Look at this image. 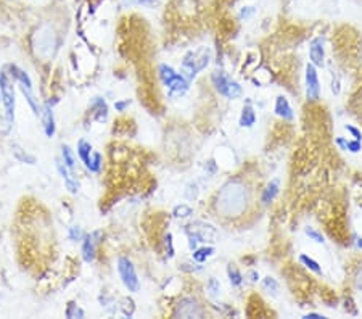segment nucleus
<instances>
[{
    "instance_id": "1",
    "label": "nucleus",
    "mask_w": 362,
    "mask_h": 319,
    "mask_svg": "<svg viewBox=\"0 0 362 319\" xmlns=\"http://www.w3.org/2000/svg\"><path fill=\"white\" fill-rule=\"evenodd\" d=\"M248 189L240 182L238 179L227 182L222 190L218 194V213L221 216L226 218H235L246 213V207H248Z\"/></svg>"
},
{
    "instance_id": "2",
    "label": "nucleus",
    "mask_w": 362,
    "mask_h": 319,
    "mask_svg": "<svg viewBox=\"0 0 362 319\" xmlns=\"http://www.w3.org/2000/svg\"><path fill=\"white\" fill-rule=\"evenodd\" d=\"M118 273H119L122 284H124V287L129 292H138V289H140V282H138L134 263L127 257H121L118 260Z\"/></svg>"
},
{
    "instance_id": "3",
    "label": "nucleus",
    "mask_w": 362,
    "mask_h": 319,
    "mask_svg": "<svg viewBox=\"0 0 362 319\" xmlns=\"http://www.w3.org/2000/svg\"><path fill=\"white\" fill-rule=\"evenodd\" d=\"M209 56L204 55L203 52H188L182 60V73L187 79H193L198 71L204 70L208 67Z\"/></svg>"
},
{
    "instance_id": "4",
    "label": "nucleus",
    "mask_w": 362,
    "mask_h": 319,
    "mask_svg": "<svg viewBox=\"0 0 362 319\" xmlns=\"http://www.w3.org/2000/svg\"><path fill=\"white\" fill-rule=\"evenodd\" d=\"M304 87H306V99L311 103H316L320 99V81L317 68L311 61L304 70Z\"/></svg>"
},
{
    "instance_id": "5",
    "label": "nucleus",
    "mask_w": 362,
    "mask_h": 319,
    "mask_svg": "<svg viewBox=\"0 0 362 319\" xmlns=\"http://www.w3.org/2000/svg\"><path fill=\"white\" fill-rule=\"evenodd\" d=\"M0 97H2V102L5 106L7 118L12 121L15 118V89L5 71L0 73Z\"/></svg>"
},
{
    "instance_id": "6",
    "label": "nucleus",
    "mask_w": 362,
    "mask_h": 319,
    "mask_svg": "<svg viewBox=\"0 0 362 319\" xmlns=\"http://www.w3.org/2000/svg\"><path fill=\"white\" fill-rule=\"evenodd\" d=\"M203 306L198 303V300L193 297H184L179 300L172 316L174 317H201L203 316Z\"/></svg>"
},
{
    "instance_id": "7",
    "label": "nucleus",
    "mask_w": 362,
    "mask_h": 319,
    "mask_svg": "<svg viewBox=\"0 0 362 319\" xmlns=\"http://www.w3.org/2000/svg\"><path fill=\"white\" fill-rule=\"evenodd\" d=\"M309 61L316 68H322L325 63V40L322 36H317L309 44Z\"/></svg>"
},
{
    "instance_id": "8",
    "label": "nucleus",
    "mask_w": 362,
    "mask_h": 319,
    "mask_svg": "<svg viewBox=\"0 0 362 319\" xmlns=\"http://www.w3.org/2000/svg\"><path fill=\"white\" fill-rule=\"evenodd\" d=\"M98 237H102V232H94L84 237V242H82V258H84V261H87V263L95 260Z\"/></svg>"
},
{
    "instance_id": "9",
    "label": "nucleus",
    "mask_w": 362,
    "mask_h": 319,
    "mask_svg": "<svg viewBox=\"0 0 362 319\" xmlns=\"http://www.w3.org/2000/svg\"><path fill=\"white\" fill-rule=\"evenodd\" d=\"M274 111H275L277 116L280 119H283V121H293L295 119L293 108H292V105H290L288 99H286L285 95H278L275 99Z\"/></svg>"
},
{
    "instance_id": "10",
    "label": "nucleus",
    "mask_w": 362,
    "mask_h": 319,
    "mask_svg": "<svg viewBox=\"0 0 362 319\" xmlns=\"http://www.w3.org/2000/svg\"><path fill=\"white\" fill-rule=\"evenodd\" d=\"M230 81H232V79H230L227 73L222 71V70H216V71L211 75V83H212V86H214L216 92H218L219 95H222V97H227Z\"/></svg>"
},
{
    "instance_id": "11",
    "label": "nucleus",
    "mask_w": 362,
    "mask_h": 319,
    "mask_svg": "<svg viewBox=\"0 0 362 319\" xmlns=\"http://www.w3.org/2000/svg\"><path fill=\"white\" fill-rule=\"evenodd\" d=\"M278 192H280V181H278V179H272L261 194V203L262 205H270V203L275 200Z\"/></svg>"
},
{
    "instance_id": "12",
    "label": "nucleus",
    "mask_w": 362,
    "mask_h": 319,
    "mask_svg": "<svg viewBox=\"0 0 362 319\" xmlns=\"http://www.w3.org/2000/svg\"><path fill=\"white\" fill-rule=\"evenodd\" d=\"M166 87L169 89L171 95H184L188 91V81H187V78L184 75L177 73L176 78L172 79Z\"/></svg>"
},
{
    "instance_id": "13",
    "label": "nucleus",
    "mask_w": 362,
    "mask_h": 319,
    "mask_svg": "<svg viewBox=\"0 0 362 319\" xmlns=\"http://www.w3.org/2000/svg\"><path fill=\"white\" fill-rule=\"evenodd\" d=\"M256 111L251 106L250 102H246V105L242 108V114H240V126L242 127H253L256 124Z\"/></svg>"
},
{
    "instance_id": "14",
    "label": "nucleus",
    "mask_w": 362,
    "mask_h": 319,
    "mask_svg": "<svg viewBox=\"0 0 362 319\" xmlns=\"http://www.w3.org/2000/svg\"><path fill=\"white\" fill-rule=\"evenodd\" d=\"M42 122H44V131L47 137H52L55 134V118L50 110V106H44L42 108Z\"/></svg>"
},
{
    "instance_id": "15",
    "label": "nucleus",
    "mask_w": 362,
    "mask_h": 319,
    "mask_svg": "<svg viewBox=\"0 0 362 319\" xmlns=\"http://www.w3.org/2000/svg\"><path fill=\"white\" fill-rule=\"evenodd\" d=\"M214 251L216 248L214 247H211V245H206V247H196L192 253V260L195 261V263H198V265H203V263H206V260L211 258L212 255H214Z\"/></svg>"
},
{
    "instance_id": "16",
    "label": "nucleus",
    "mask_w": 362,
    "mask_h": 319,
    "mask_svg": "<svg viewBox=\"0 0 362 319\" xmlns=\"http://www.w3.org/2000/svg\"><path fill=\"white\" fill-rule=\"evenodd\" d=\"M298 260H300V263L306 269H309L311 273H314L317 276H322V268H320V265L317 263L314 258H311L309 255H306V253H301Z\"/></svg>"
},
{
    "instance_id": "17",
    "label": "nucleus",
    "mask_w": 362,
    "mask_h": 319,
    "mask_svg": "<svg viewBox=\"0 0 362 319\" xmlns=\"http://www.w3.org/2000/svg\"><path fill=\"white\" fill-rule=\"evenodd\" d=\"M176 75H177L176 70L172 67H169V65H160V67H158V76H160L161 83L164 86H168L171 81L176 78Z\"/></svg>"
},
{
    "instance_id": "18",
    "label": "nucleus",
    "mask_w": 362,
    "mask_h": 319,
    "mask_svg": "<svg viewBox=\"0 0 362 319\" xmlns=\"http://www.w3.org/2000/svg\"><path fill=\"white\" fill-rule=\"evenodd\" d=\"M227 276H229V282H230L232 287H240V285L243 284V276L234 265L227 266Z\"/></svg>"
},
{
    "instance_id": "19",
    "label": "nucleus",
    "mask_w": 362,
    "mask_h": 319,
    "mask_svg": "<svg viewBox=\"0 0 362 319\" xmlns=\"http://www.w3.org/2000/svg\"><path fill=\"white\" fill-rule=\"evenodd\" d=\"M10 71H12V76H13L15 79H18L24 87L29 89V91H31L32 83H31V78L26 75V73H24L23 70H20L18 67H15V65H12V67H10Z\"/></svg>"
},
{
    "instance_id": "20",
    "label": "nucleus",
    "mask_w": 362,
    "mask_h": 319,
    "mask_svg": "<svg viewBox=\"0 0 362 319\" xmlns=\"http://www.w3.org/2000/svg\"><path fill=\"white\" fill-rule=\"evenodd\" d=\"M78 153H79V158L82 160V163L87 165L90 155H92V145H90L89 142H86L84 139H81L79 144H78Z\"/></svg>"
},
{
    "instance_id": "21",
    "label": "nucleus",
    "mask_w": 362,
    "mask_h": 319,
    "mask_svg": "<svg viewBox=\"0 0 362 319\" xmlns=\"http://www.w3.org/2000/svg\"><path fill=\"white\" fill-rule=\"evenodd\" d=\"M56 166H58V171H60V174L63 176V179H64V182H66V187H68V189H69V192H73V194H76L78 192V182L76 181H74V179L69 176V173H68V171H66V168H64L63 166V163H60L58 161V165H56Z\"/></svg>"
},
{
    "instance_id": "22",
    "label": "nucleus",
    "mask_w": 362,
    "mask_h": 319,
    "mask_svg": "<svg viewBox=\"0 0 362 319\" xmlns=\"http://www.w3.org/2000/svg\"><path fill=\"white\" fill-rule=\"evenodd\" d=\"M102 163H103L102 155L98 153V152H94L92 155H90L89 163H87L86 166H87L89 171H92V173H98V171L102 169Z\"/></svg>"
},
{
    "instance_id": "23",
    "label": "nucleus",
    "mask_w": 362,
    "mask_h": 319,
    "mask_svg": "<svg viewBox=\"0 0 362 319\" xmlns=\"http://www.w3.org/2000/svg\"><path fill=\"white\" fill-rule=\"evenodd\" d=\"M13 149V155L16 158H18L20 161H24V163H31V165H34L36 163V157H32V155H29V153H26L20 145H13L12 147Z\"/></svg>"
},
{
    "instance_id": "24",
    "label": "nucleus",
    "mask_w": 362,
    "mask_h": 319,
    "mask_svg": "<svg viewBox=\"0 0 362 319\" xmlns=\"http://www.w3.org/2000/svg\"><path fill=\"white\" fill-rule=\"evenodd\" d=\"M94 108H97V119L98 121H102L106 118V111H108V108H106V103L103 99H100V97H97L95 102H94Z\"/></svg>"
},
{
    "instance_id": "25",
    "label": "nucleus",
    "mask_w": 362,
    "mask_h": 319,
    "mask_svg": "<svg viewBox=\"0 0 362 319\" xmlns=\"http://www.w3.org/2000/svg\"><path fill=\"white\" fill-rule=\"evenodd\" d=\"M262 289L267 290L269 293H272V295H277L278 284H277V281L274 279V277L267 276V277H264V279H262Z\"/></svg>"
},
{
    "instance_id": "26",
    "label": "nucleus",
    "mask_w": 362,
    "mask_h": 319,
    "mask_svg": "<svg viewBox=\"0 0 362 319\" xmlns=\"http://www.w3.org/2000/svg\"><path fill=\"white\" fill-rule=\"evenodd\" d=\"M61 155H63V160H64V165H66L69 169H74V165H76V161H74V155L71 152V149L68 145H63L61 147Z\"/></svg>"
},
{
    "instance_id": "27",
    "label": "nucleus",
    "mask_w": 362,
    "mask_h": 319,
    "mask_svg": "<svg viewBox=\"0 0 362 319\" xmlns=\"http://www.w3.org/2000/svg\"><path fill=\"white\" fill-rule=\"evenodd\" d=\"M304 232L309 237V240H314L316 243H325V237L322 235V232L317 231L314 227H306L304 229Z\"/></svg>"
},
{
    "instance_id": "28",
    "label": "nucleus",
    "mask_w": 362,
    "mask_h": 319,
    "mask_svg": "<svg viewBox=\"0 0 362 319\" xmlns=\"http://www.w3.org/2000/svg\"><path fill=\"white\" fill-rule=\"evenodd\" d=\"M64 314H66V317H84L86 316V313L84 311H82V309L76 305V303H74V301H69V303H68V308H66V313H64Z\"/></svg>"
},
{
    "instance_id": "29",
    "label": "nucleus",
    "mask_w": 362,
    "mask_h": 319,
    "mask_svg": "<svg viewBox=\"0 0 362 319\" xmlns=\"http://www.w3.org/2000/svg\"><path fill=\"white\" fill-rule=\"evenodd\" d=\"M134 309H135V306H134V300L132 298H124V300H122V305H121L122 314L130 317L134 314Z\"/></svg>"
},
{
    "instance_id": "30",
    "label": "nucleus",
    "mask_w": 362,
    "mask_h": 319,
    "mask_svg": "<svg viewBox=\"0 0 362 319\" xmlns=\"http://www.w3.org/2000/svg\"><path fill=\"white\" fill-rule=\"evenodd\" d=\"M172 215H174V218H188L192 215V208L188 207V205H177L174 208V211H172Z\"/></svg>"
},
{
    "instance_id": "31",
    "label": "nucleus",
    "mask_w": 362,
    "mask_h": 319,
    "mask_svg": "<svg viewBox=\"0 0 362 319\" xmlns=\"http://www.w3.org/2000/svg\"><path fill=\"white\" fill-rule=\"evenodd\" d=\"M21 92L24 94V97H26V100L29 102V105H31V108L32 110H34V113L36 114H40V113H42V111H40V106L34 102V99H32V95L29 94V89H26V87H24V86H21Z\"/></svg>"
},
{
    "instance_id": "32",
    "label": "nucleus",
    "mask_w": 362,
    "mask_h": 319,
    "mask_svg": "<svg viewBox=\"0 0 362 319\" xmlns=\"http://www.w3.org/2000/svg\"><path fill=\"white\" fill-rule=\"evenodd\" d=\"M164 248H166L168 258L174 257V245H172V234L171 232H168L166 235H164Z\"/></svg>"
},
{
    "instance_id": "33",
    "label": "nucleus",
    "mask_w": 362,
    "mask_h": 319,
    "mask_svg": "<svg viewBox=\"0 0 362 319\" xmlns=\"http://www.w3.org/2000/svg\"><path fill=\"white\" fill-rule=\"evenodd\" d=\"M346 150L351 152V153H359V152L362 150V141H356V139H352V141H348Z\"/></svg>"
},
{
    "instance_id": "34",
    "label": "nucleus",
    "mask_w": 362,
    "mask_h": 319,
    "mask_svg": "<svg viewBox=\"0 0 362 319\" xmlns=\"http://www.w3.org/2000/svg\"><path fill=\"white\" fill-rule=\"evenodd\" d=\"M253 15H254V7H243L238 16H240V20H248Z\"/></svg>"
},
{
    "instance_id": "35",
    "label": "nucleus",
    "mask_w": 362,
    "mask_h": 319,
    "mask_svg": "<svg viewBox=\"0 0 362 319\" xmlns=\"http://www.w3.org/2000/svg\"><path fill=\"white\" fill-rule=\"evenodd\" d=\"M344 129H346L348 131V133L352 136V137H354L356 139V141H362V133H360V131L356 127V126H351V124H346V126H344Z\"/></svg>"
},
{
    "instance_id": "36",
    "label": "nucleus",
    "mask_w": 362,
    "mask_h": 319,
    "mask_svg": "<svg viewBox=\"0 0 362 319\" xmlns=\"http://www.w3.org/2000/svg\"><path fill=\"white\" fill-rule=\"evenodd\" d=\"M208 289H209V292H212V293H218V292L221 290V284H219V281L216 279V277H209Z\"/></svg>"
},
{
    "instance_id": "37",
    "label": "nucleus",
    "mask_w": 362,
    "mask_h": 319,
    "mask_svg": "<svg viewBox=\"0 0 362 319\" xmlns=\"http://www.w3.org/2000/svg\"><path fill=\"white\" fill-rule=\"evenodd\" d=\"M10 129H12L10 121H7V119H4L2 116H0V134L7 136L8 133H10Z\"/></svg>"
},
{
    "instance_id": "38",
    "label": "nucleus",
    "mask_w": 362,
    "mask_h": 319,
    "mask_svg": "<svg viewBox=\"0 0 362 319\" xmlns=\"http://www.w3.org/2000/svg\"><path fill=\"white\" fill-rule=\"evenodd\" d=\"M69 237L73 240H79L81 237H82V232H81V227H78V226H74V227H71V231H69Z\"/></svg>"
},
{
    "instance_id": "39",
    "label": "nucleus",
    "mask_w": 362,
    "mask_h": 319,
    "mask_svg": "<svg viewBox=\"0 0 362 319\" xmlns=\"http://www.w3.org/2000/svg\"><path fill=\"white\" fill-rule=\"evenodd\" d=\"M340 91H341L340 79L335 76V78L332 79V92H333V95H338V94H340Z\"/></svg>"
},
{
    "instance_id": "40",
    "label": "nucleus",
    "mask_w": 362,
    "mask_h": 319,
    "mask_svg": "<svg viewBox=\"0 0 362 319\" xmlns=\"http://www.w3.org/2000/svg\"><path fill=\"white\" fill-rule=\"evenodd\" d=\"M160 4V0H137V5H142V7H156Z\"/></svg>"
},
{
    "instance_id": "41",
    "label": "nucleus",
    "mask_w": 362,
    "mask_h": 319,
    "mask_svg": "<svg viewBox=\"0 0 362 319\" xmlns=\"http://www.w3.org/2000/svg\"><path fill=\"white\" fill-rule=\"evenodd\" d=\"M335 144L338 145V149L340 150H346V144H348V141L344 137H336L335 139Z\"/></svg>"
},
{
    "instance_id": "42",
    "label": "nucleus",
    "mask_w": 362,
    "mask_h": 319,
    "mask_svg": "<svg viewBox=\"0 0 362 319\" xmlns=\"http://www.w3.org/2000/svg\"><path fill=\"white\" fill-rule=\"evenodd\" d=\"M126 106H129V100L116 102V103H114V108H116V111H124V110H126Z\"/></svg>"
},
{
    "instance_id": "43",
    "label": "nucleus",
    "mask_w": 362,
    "mask_h": 319,
    "mask_svg": "<svg viewBox=\"0 0 362 319\" xmlns=\"http://www.w3.org/2000/svg\"><path fill=\"white\" fill-rule=\"evenodd\" d=\"M304 319H325V316L319 314V313H308V314H304Z\"/></svg>"
},
{
    "instance_id": "44",
    "label": "nucleus",
    "mask_w": 362,
    "mask_h": 319,
    "mask_svg": "<svg viewBox=\"0 0 362 319\" xmlns=\"http://www.w3.org/2000/svg\"><path fill=\"white\" fill-rule=\"evenodd\" d=\"M246 276L250 277L251 282H258V281H259V273H258V271H250Z\"/></svg>"
},
{
    "instance_id": "45",
    "label": "nucleus",
    "mask_w": 362,
    "mask_h": 319,
    "mask_svg": "<svg viewBox=\"0 0 362 319\" xmlns=\"http://www.w3.org/2000/svg\"><path fill=\"white\" fill-rule=\"evenodd\" d=\"M356 285H357V289H360L362 290V269L357 273V276H356Z\"/></svg>"
},
{
    "instance_id": "46",
    "label": "nucleus",
    "mask_w": 362,
    "mask_h": 319,
    "mask_svg": "<svg viewBox=\"0 0 362 319\" xmlns=\"http://www.w3.org/2000/svg\"><path fill=\"white\" fill-rule=\"evenodd\" d=\"M122 4L126 7H134V5H137V0H122Z\"/></svg>"
},
{
    "instance_id": "47",
    "label": "nucleus",
    "mask_w": 362,
    "mask_h": 319,
    "mask_svg": "<svg viewBox=\"0 0 362 319\" xmlns=\"http://www.w3.org/2000/svg\"><path fill=\"white\" fill-rule=\"evenodd\" d=\"M357 247L362 250V239H357Z\"/></svg>"
}]
</instances>
